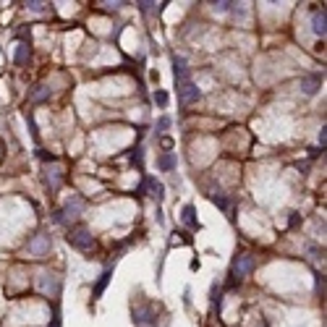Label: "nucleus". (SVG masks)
Masks as SVG:
<instances>
[{
  "label": "nucleus",
  "mask_w": 327,
  "mask_h": 327,
  "mask_svg": "<svg viewBox=\"0 0 327 327\" xmlns=\"http://www.w3.org/2000/svg\"><path fill=\"white\" fill-rule=\"evenodd\" d=\"M230 6H236V3H228V0H223V3H215L217 11H230Z\"/></svg>",
  "instance_id": "22"
},
{
  "label": "nucleus",
  "mask_w": 327,
  "mask_h": 327,
  "mask_svg": "<svg viewBox=\"0 0 327 327\" xmlns=\"http://www.w3.org/2000/svg\"><path fill=\"white\" fill-rule=\"evenodd\" d=\"M317 142H319V147L324 149V144H327V126H322V131H319V136H317Z\"/></svg>",
  "instance_id": "21"
},
{
  "label": "nucleus",
  "mask_w": 327,
  "mask_h": 327,
  "mask_svg": "<svg viewBox=\"0 0 327 327\" xmlns=\"http://www.w3.org/2000/svg\"><path fill=\"white\" fill-rule=\"evenodd\" d=\"M199 97H202V92H199V87H196V84H191V81H186V84L178 87V100H181V105H194Z\"/></svg>",
  "instance_id": "5"
},
{
  "label": "nucleus",
  "mask_w": 327,
  "mask_h": 327,
  "mask_svg": "<svg viewBox=\"0 0 327 327\" xmlns=\"http://www.w3.org/2000/svg\"><path fill=\"white\" fill-rule=\"evenodd\" d=\"M29 251L34 256H45L50 251V236H45V233H37L32 241H29Z\"/></svg>",
  "instance_id": "6"
},
{
  "label": "nucleus",
  "mask_w": 327,
  "mask_h": 327,
  "mask_svg": "<svg viewBox=\"0 0 327 327\" xmlns=\"http://www.w3.org/2000/svg\"><path fill=\"white\" fill-rule=\"evenodd\" d=\"M322 89V74H309L301 79V92L303 95H317Z\"/></svg>",
  "instance_id": "7"
},
{
  "label": "nucleus",
  "mask_w": 327,
  "mask_h": 327,
  "mask_svg": "<svg viewBox=\"0 0 327 327\" xmlns=\"http://www.w3.org/2000/svg\"><path fill=\"white\" fill-rule=\"evenodd\" d=\"M311 29H314V34L324 37V32H327V14H324V8H317L311 14Z\"/></svg>",
  "instance_id": "8"
},
{
  "label": "nucleus",
  "mask_w": 327,
  "mask_h": 327,
  "mask_svg": "<svg viewBox=\"0 0 327 327\" xmlns=\"http://www.w3.org/2000/svg\"><path fill=\"white\" fill-rule=\"evenodd\" d=\"M50 97V89L48 87H34V92H32V97H29V102H34V105H37V102H45V100H48Z\"/></svg>",
  "instance_id": "15"
},
{
  "label": "nucleus",
  "mask_w": 327,
  "mask_h": 327,
  "mask_svg": "<svg viewBox=\"0 0 327 327\" xmlns=\"http://www.w3.org/2000/svg\"><path fill=\"white\" fill-rule=\"evenodd\" d=\"M168 128H170V118H168V115H162V118L157 121V134H165Z\"/></svg>",
  "instance_id": "18"
},
{
  "label": "nucleus",
  "mask_w": 327,
  "mask_h": 327,
  "mask_svg": "<svg viewBox=\"0 0 327 327\" xmlns=\"http://www.w3.org/2000/svg\"><path fill=\"white\" fill-rule=\"evenodd\" d=\"M157 165H160V170H165V173H170V170H176V165H178V160H176V152H165L160 160H157Z\"/></svg>",
  "instance_id": "9"
},
{
  "label": "nucleus",
  "mask_w": 327,
  "mask_h": 327,
  "mask_svg": "<svg viewBox=\"0 0 327 327\" xmlns=\"http://www.w3.org/2000/svg\"><path fill=\"white\" fill-rule=\"evenodd\" d=\"M81 212H84V199H81L79 194H71L66 199V204H63V209H58L55 212V223H66V220H76Z\"/></svg>",
  "instance_id": "1"
},
{
  "label": "nucleus",
  "mask_w": 327,
  "mask_h": 327,
  "mask_svg": "<svg viewBox=\"0 0 327 327\" xmlns=\"http://www.w3.org/2000/svg\"><path fill=\"white\" fill-rule=\"evenodd\" d=\"M66 241L71 243L74 249H79V251H89L92 246H95V238H92V233L87 228H71V230H68V236H66Z\"/></svg>",
  "instance_id": "2"
},
{
  "label": "nucleus",
  "mask_w": 327,
  "mask_h": 327,
  "mask_svg": "<svg viewBox=\"0 0 327 327\" xmlns=\"http://www.w3.org/2000/svg\"><path fill=\"white\" fill-rule=\"evenodd\" d=\"M110 277H113V272H110V270H105V272L100 275V280H97V285H95V290H92V298H100V296L105 293V288H108V283H110Z\"/></svg>",
  "instance_id": "10"
},
{
  "label": "nucleus",
  "mask_w": 327,
  "mask_h": 327,
  "mask_svg": "<svg viewBox=\"0 0 327 327\" xmlns=\"http://www.w3.org/2000/svg\"><path fill=\"white\" fill-rule=\"evenodd\" d=\"M50 327H61V317H58V314L53 317V324H50Z\"/></svg>",
  "instance_id": "23"
},
{
  "label": "nucleus",
  "mask_w": 327,
  "mask_h": 327,
  "mask_svg": "<svg viewBox=\"0 0 327 327\" xmlns=\"http://www.w3.org/2000/svg\"><path fill=\"white\" fill-rule=\"evenodd\" d=\"M40 285H42L45 293H58V280L53 275H42L40 277Z\"/></svg>",
  "instance_id": "13"
},
{
  "label": "nucleus",
  "mask_w": 327,
  "mask_h": 327,
  "mask_svg": "<svg viewBox=\"0 0 327 327\" xmlns=\"http://www.w3.org/2000/svg\"><path fill=\"white\" fill-rule=\"evenodd\" d=\"M254 270V256L251 254H241L233 259V267H230V275L233 280H243V277H249Z\"/></svg>",
  "instance_id": "3"
},
{
  "label": "nucleus",
  "mask_w": 327,
  "mask_h": 327,
  "mask_svg": "<svg viewBox=\"0 0 327 327\" xmlns=\"http://www.w3.org/2000/svg\"><path fill=\"white\" fill-rule=\"evenodd\" d=\"M134 322H155V311H152V306H139L134 309Z\"/></svg>",
  "instance_id": "11"
},
{
  "label": "nucleus",
  "mask_w": 327,
  "mask_h": 327,
  "mask_svg": "<svg viewBox=\"0 0 327 327\" xmlns=\"http://www.w3.org/2000/svg\"><path fill=\"white\" fill-rule=\"evenodd\" d=\"M173 76H176V87L186 84V81H191L189 79L191 76V68H189V63H186V58H181V55L173 58Z\"/></svg>",
  "instance_id": "4"
},
{
  "label": "nucleus",
  "mask_w": 327,
  "mask_h": 327,
  "mask_svg": "<svg viewBox=\"0 0 327 327\" xmlns=\"http://www.w3.org/2000/svg\"><path fill=\"white\" fill-rule=\"evenodd\" d=\"M212 202H215L217 207H223V209H225V215H233V204H230V199H225L223 194H215V196H212Z\"/></svg>",
  "instance_id": "17"
},
{
  "label": "nucleus",
  "mask_w": 327,
  "mask_h": 327,
  "mask_svg": "<svg viewBox=\"0 0 327 327\" xmlns=\"http://www.w3.org/2000/svg\"><path fill=\"white\" fill-rule=\"evenodd\" d=\"M45 6L48 3H42V0H29L27 3V8H32V11H45Z\"/></svg>",
  "instance_id": "19"
},
{
  "label": "nucleus",
  "mask_w": 327,
  "mask_h": 327,
  "mask_svg": "<svg viewBox=\"0 0 327 327\" xmlns=\"http://www.w3.org/2000/svg\"><path fill=\"white\" fill-rule=\"evenodd\" d=\"M14 61H16L19 66H24V63L29 61V45H27V42H19L16 55H14Z\"/></svg>",
  "instance_id": "14"
},
{
  "label": "nucleus",
  "mask_w": 327,
  "mask_h": 327,
  "mask_svg": "<svg viewBox=\"0 0 327 327\" xmlns=\"http://www.w3.org/2000/svg\"><path fill=\"white\" fill-rule=\"evenodd\" d=\"M142 189H149V191H152V196H155L157 202L162 199V183H160V181H155V178H144Z\"/></svg>",
  "instance_id": "12"
},
{
  "label": "nucleus",
  "mask_w": 327,
  "mask_h": 327,
  "mask_svg": "<svg viewBox=\"0 0 327 327\" xmlns=\"http://www.w3.org/2000/svg\"><path fill=\"white\" fill-rule=\"evenodd\" d=\"M183 223L189 225V228H196V209H194V204H186L183 207Z\"/></svg>",
  "instance_id": "16"
},
{
  "label": "nucleus",
  "mask_w": 327,
  "mask_h": 327,
  "mask_svg": "<svg viewBox=\"0 0 327 327\" xmlns=\"http://www.w3.org/2000/svg\"><path fill=\"white\" fill-rule=\"evenodd\" d=\"M155 100H157L160 108H165V105H168V95H165V92H155Z\"/></svg>",
  "instance_id": "20"
}]
</instances>
